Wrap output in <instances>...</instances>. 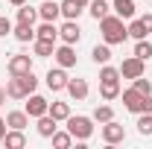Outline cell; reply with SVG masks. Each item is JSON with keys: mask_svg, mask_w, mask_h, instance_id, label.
<instances>
[{"mask_svg": "<svg viewBox=\"0 0 152 149\" xmlns=\"http://www.w3.org/2000/svg\"><path fill=\"white\" fill-rule=\"evenodd\" d=\"M99 32H102V41L105 44H123L126 38H129V29H126V23H123V18L120 15H105V18L99 20Z\"/></svg>", "mask_w": 152, "mask_h": 149, "instance_id": "cell-1", "label": "cell"}, {"mask_svg": "<svg viewBox=\"0 0 152 149\" xmlns=\"http://www.w3.org/2000/svg\"><path fill=\"white\" fill-rule=\"evenodd\" d=\"M64 123H67V131L73 134V140H82V143H85V140L94 134V117H85V114H76L73 117V114H70Z\"/></svg>", "mask_w": 152, "mask_h": 149, "instance_id": "cell-2", "label": "cell"}, {"mask_svg": "<svg viewBox=\"0 0 152 149\" xmlns=\"http://www.w3.org/2000/svg\"><path fill=\"white\" fill-rule=\"evenodd\" d=\"M99 134H102V140H105L108 146H114V143H123V140H126V129H123L117 120H108V123H102Z\"/></svg>", "mask_w": 152, "mask_h": 149, "instance_id": "cell-3", "label": "cell"}, {"mask_svg": "<svg viewBox=\"0 0 152 149\" xmlns=\"http://www.w3.org/2000/svg\"><path fill=\"white\" fill-rule=\"evenodd\" d=\"M67 79H70V76H67L64 67H53V70H47V76H44V85L56 93V91H64V88H67Z\"/></svg>", "mask_w": 152, "mask_h": 149, "instance_id": "cell-4", "label": "cell"}, {"mask_svg": "<svg viewBox=\"0 0 152 149\" xmlns=\"http://www.w3.org/2000/svg\"><path fill=\"white\" fill-rule=\"evenodd\" d=\"M143 58H137V56H129V58H123V64H120V76L123 79H137V76H143Z\"/></svg>", "mask_w": 152, "mask_h": 149, "instance_id": "cell-5", "label": "cell"}, {"mask_svg": "<svg viewBox=\"0 0 152 149\" xmlns=\"http://www.w3.org/2000/svg\"><path fill=\"white\" fill-rule=\"evenodd\" d=\"M53 58H56L58 67H64V70L76 67V50H73V44H61V47H56Z\"/></svg>", "mask_w": 152, "mask_h": 149, "instance_id": "cell-6", "label": "cell"}, {"mask_svg": "<svg viewBox=\"0 0 152 149\" xmlns=\"http://www.w3.org/2000/svg\"><path fill=\"white\" fill-rule=\"evenodd\" d=\"M9 76H20V73H29L32 70V56H23V53H18V56L9 58Z\"/></svg>", "mask_w": 152, "mask_h": 149, "instance_id": "cell-7", "label": "cell"}, {"mask_svg": "<svg viewBox=\"0 0 152 149\" xmlns=\"http://www.w3.org/2000/svg\"><path fill=\"white\" fill-rule=\"evenodd\" d=\"M58 38H61L64 44H79V38H82L79 23H76V20H64V23L58 26Z\"/></svg>", "mask_w": 152, "mask_h": 149, "instance_id": "cell-8", "label": "cell"}, {"mask_svg": "<svg viewBox=\"0 0 152 149\" xmlns=\"http://www.w3.org/2000/svg\"><path fill=\"white\" fill-rule=\"evenodd\" d=\"M64 91L70 93V99L82 102V99H88L91 88H88V82H85V79H67V88H64Z\"/></svg>", "mask_w": 152, "mask_h": 149, "instance_id": "cell-9", "label": "cell"}, {"mask_svg": "<svg viewBox=\"0 0 152 149\" xmlns=\"http://www.w3.org/2000/svg\"><path fill=\"white\" fill-rule=\"evenodd\" d=\"M58 9H61V18L64 20H79V15L85 12V3H79V0H61Z\"/></svg>", "mask_w": 152, "mask_h": 149, "instance_id": "cell-10", "label": "cell"}, {"mask_svg": "<svg viewBox=\"0 0 152 149\" xmlns=\"http://www.w3.org/2000/svg\"><path fill=\"white\" fill-rule=\"evenodd\" d=\"M47 108H50V102L44 99V96H38V93H29V102H26V108L23 111L29 114V117H41V114H47Z\"/></svg>", "mask_w": 152, "mask_h": 149, "instance_id": "cell-11", "label": "cell"}, {"mask_svg": "<svg viewBox=\"0 0 152 149\" xmlns=\"http://www.w3.org/2000/svg\"><path fill=\"white\" fill-rule=\"evenodd\" d=\"M120 96H123V105H126V111L140 114V105H143V93H137L134 88H129V91H120Z\"/></svg>", "mask_w": 152, "mask_h": 149, "instance_id": "cell-12", "label": "cell"}, {"mask_svg": "<svg viewBox=\"0 0 152 149\" xmlns=\"http://www.w3.org/2000/svg\"><path fill=\"white\" fill-rule=\"evenodd\" d=\"M38 18H41V20H53V23H56V20L61 18L58 3H56V0H44V3L38 6Z\"/></svg>", "mask_w": 152, "mask_h": 149, "instance_id": "cell-13", "label": "cell"}, {"mask_svg": "<svg viewBox=\"0 0 152 149\" xmlns=\"http://www.w3.org/2000/svg\"><path fill=\"white\" fill-rule=\"evenodd\" d=\"M35 129H38L41 137H53L56 129H58V120H53L50 114H41V117H38V123H35Z\"/></svg>", "mask_w": 152, "mask_h": 149, "instance_id": "cell-14", "label": "cell"}, {"mask_svg": "<svg viewBox=\"0 0 152 149\" xmlns=\"http://www.w3.org/2000/svg\"><path fill=\"white\" fill-rule=\"evenodd\" d=\"M12 35L20 44H32L35 41V26L32 23H18V26H12Z\"/></svg>", "mask_w": 152, "mask_h": 149, "instance_id": "cell-15", "label": "cell"}, {"mask_svg": "<svg viewBox=\"0 0 152 149\" xmlns=\"http://www.w3.org/2000/svg\"><path fill=\"white\" fill-rule=\"evenodd\" d=\"M111 12L120 15L123 20H132L134 18V0H111Z\"/></svg>", "mask_w": 152, "mask_h": 149, "instance_id": "cell-16", "label": "cell"}, {"mask_svg": "<svg viewBox=\"0 0 152 149\" xmlns=\"http://www.w3.org/2000/svg\"><path fill=\"white\" fill-rule=\"evenodd\" d=\"M6 149H23L26 146V137H23V129H9L6 137H3Z\"/></svg>", "mask_w": 152, "mask_h": 149, "instance_id": "cell-17", "label": "cell"}, {"mask_svg": "<svg viewBox=\"0 0 152 149\" xmlns=\"http://www.w3.org/2000/svg\"><path fill=\"white\" fill-rule=\"evenodd\" d=\"M32 53H35L38 58H47L56 53V41H47V38H35L32 41Z\"/></svg>", "mask_w": 152, "mask_h": 149, "instance_id": "cell-18", "label": "cell"}, {"mask_svg": "<svg viewBox=\"0 0 152 149\" xmlns=\"http://www.w3.org/2000/svg\"><path fill=\"white\" fill-rule=\"evenodd\" d=\"M99 96L105 102H111L120 96V79H111V82H99Z\"/></svg>", "mask_w": 152, "mask_h": 149, "instance_id": "cell-19", "label": "cell"}, {"mask_svg": "<svg viewBox=\"0 0 152 149\" xmlns=\"http://www.w3.org/2000/svg\"><path fill=\"white\" fill-rule=\"evenodd\" d=\"M88 12H91L94 20H102L111 12V3H108V0H91V3H88Z\"/></svg>", "mask_w": 152, "mask_h": 149, "instance_id": "cell-20", "label": "cell"}, {"mask_svg": "<svg viewBox=\"0 0 152 149\" xmlns=\"http://www.w3.org/2000/svg\"><path fill=\"white\" fill-rule=\"evenodd\" d=\"M6 126L9 129H26L29 126V114L26 111H9L6 114Z\"/></svg>", "mask_w": 152, "mask_h": 149, "instance_id": "cell-21", "label": "cell"}, {"mask_svg": "<svg viewBox=\"0 0 152 149\" xmlns=\"http://www.w3.org/2000/svg\"><path fill=\"white\" fill-rule=\"evenodd\" d=\"M91 58H94L96 64H108V61H111V44H105V41L96 44L94 50H91Z\"/></svg>", "mask_w": 152, "mask_h": 149, "instance_id": "cell-22", "label": "cell"}, {"mask_svg": "<svg viewBox=\"0 0 152 149\" xmlns=\"http://www.w3.org/2000/svg\"><path fill=\"white\" fill-rule=\"evenodd\" d=\"M47 114H50L53 120H58V123H64V120L70 117V105H67V102H50Z\"/></svg>", "mask_w": 152, "mask_h": 149, "instance_id": "cell-23", "label": "cell"}, {"mask_svg": "<svg viewBox=\"0 0 152 149\" xmlns=\"http://www.w3.org/2000/svg\"><path fill=\"white\" fill-rule=\"evenodd\" d=\"M35 38H47V41H56L58 38V26L53 20H41V26L35 29Z\"/></svg>", "mask_w": 152, "mask_h": 149, "instance_id": "cell-24", "label": "cell"}, {"mask_svg": "<svg viewBox=\"0 0 152 149\" xmlns=\"http://www.w3.org/2000/svg\"><path fill=\"white\" fill-rule=\"evenodd\" d=\"M6 96H12V99H26V91H23V85H20V76H12V79L6 82Z\"/></svg>", "mask_w": 152, "mask_h": 149, "instance_id": "cell-25", "label": "cell"}, {"mask_svg": "<svg viewBox=\"0 0 152 149\" xmlns=\"http://www.w3.org/2000/svg\"><path fill=\"white\" fill-rule=\"evenodd\" d=\"M137 134H143V137H152V114L149 111H140L137 114Z\"/></svg>", "mask_w": 152, "mask_h": 149, "instance_id": "cell-26", "label": "cell"}, {"mask_svg": "<svg viewBox=\"0 0 152 149\" xmlns=\"http://www.w3.org/2000/svg\"><path fill=\"white\" fill-rule=\"evenodd\" d=\"M35 20H38V9H32L29 3L18 6V23H32L35 26Z\"/></svg>", "mask_w": 152, "mask_h": 149, "instance_id": "cell-27", "label": "cell"}, {"mask_svg": "<svg viewBox=\"0 0 152 149\" xmlns=\"http://www.w3.org/2000/svg\"><path fill=\"white\" fill-rule=\"evenodd\" d=\"M132 56L143 58V61H149V58H152V41H149V38H140V41H134V53H132Z\"/></svg>", "mask_w": 152, "mask_h": 149, "instance_id": "cell-28", "label": "cell"}, {"mask_svg": "<svg viewBox=\"0 0 152 149\" xmlns=\"http://www.w3.org/2000/svg\"><path fill=\"white\" fill-rule=\"evenodd\" d=\"M50 140H53L56 149H70V146H73V134H70V131H58L56 129V134H53Z\"/></svg>", "mask_w": 152, "mask_h": 149, "instance_id": "cell-29", "label": "cell"}, {"mask_svg": "<svg viewBox=\"0 0 152 149\" xmlns=\"http://www.w3.org/2000/svg\"><path fill=\"white\" fill-rule=\"evenodd\" d=\"M126 29H129V38H134V41H140V38H149V32H146V26L140 23V18H132V23H129Z\"/></svg>", "mask_w": 152, "mask_h": 149, "instance_id": "cell-30", "label": "cell"}, {"mask_svg": "<svg viewBox=\"0 0 152 149\" xmlns=\"http://www.w3.org/2000/svg\"><path fill=\"white\" fill-rule=\"evenodd\" d=\"M114 120V108L111 105H96L94 108V123H108Z\"/></svg>", "mask_w": 152, "mask_h": 149, "instance_id": "cell-31", "label": "cell"}, {"mask_svg": "<svg viewBox=\"0 0 152 149\" xmlns=\"http://www.w3.org/2000/svg\"><path fill=\"white\" fill-rule=\"evenodd\" d=\"M20 85H23V91H26V96L29 93H35V88H38V76L29 70V73H20Z\"/></svg>", "mask_w": 152, "mask_h": 149, "instance_id": "cell-32", "label": "cell"}, {"mask_svg": "<svg viewBox=\"0 0 152 149\" xmlns=\"http://www.w3.org/2000/svg\"><path fill=\"white\" fill-rule=\"evenodd\" d=\"M111 79H123V76H120V67L102 64V70H99V82H111Z\"/></svg>", "mask_w": 152, "mask_h": 149, "instance_id": "cell-33", "label": "cell"}, {"mask_svg": "<svg viewBox=\"0 0 152 149\" xmlns=\"http://www.w3.org/2000/svg\"><path fill=\"white\" fill-rule=\"evenodd\" d=\"M132 88L137 93H143V96H149V93H152V82H149V79H143V76H137V79H132Z\"/></svg>", "mask_w": 152, "mask_h": 149, "instance_id": "cell-34", "label": "cell"}, {"mask_svg": "<svg viewBox=\"0 0 152 149\" xmlns=\"http://www.w3.org/2000/svg\"><path fill=\"white\" fill-rule=\"evenodd\" d=\"M9 32H12V20L0 15V38H3V35H9Z\"/></svg>", "mask_w": 152, "mask_h": 149, "instance_id": "cell-35", "label": "cell"}, {"mask_svg": "<svg viewBox=\"0 0 152 149\" xmlns=\"http://www.w3.org/2000/svg\"><path fill=\"white\" fill-rule=\"evenodd\" d=\"M140 23L146 26V32H149V35H152V12H146V15L140 18Z\"/></svg>", "mask_w": 152, "mask_h": 149, "instance_id": "cell-36", "label": "cell"}, {"mask_svg": "<svg viewBox=\"0 0 152 149\" xmlns=\"http://www.w3.org/2000/svg\"><path fill=\"white\" fill-rule=\"evenodd\" d=\"M140 111H149V114H152V93H149V96H143V105H140Z\"/></svg>", "mask_w": 152, "mask_h": 149, "instance_id": "cell-37", "label": "cell"}, {"mask_svg": "<svg viewBox=\"0 0 152 149\" xmlns=\"http://www.w3.org/2000/svg\"><path fill=\"white\" fill-rule=\"evenodd\" d=\"M6 131H9V126H6V117H0V143H3V137H6Z\"/></svg>", "mask_w": 152, "mask_h": 149, "instance_id": "cell-38", "label": "cell"}, {"mask_svg": "<svg viewBox=\"0 0 152 149\" xmlns=\"http://www.w3.org/2000/svg\"><path fill=\"white\" fill-rule=\"evenodd\" d=\"M9 3H12V6H23L26 0H9Z\"/></svg>", "mask_w": 152, "mask_h": 149, "instance_id": "cell-39", "label": "cell"}, {"mask_svg": "<svg viewBox=\"0 0 152 149\" xmlns=\"http://www.w3.org/2000/svg\"><path fill=\"white\" fill-rule=\"evenodd\" d=\"M3 102H6V91L0 88V105H3Z\"/></svg>", "mask_w": 152, "mask_h": 149, "instance_id": "cell-40", "label": "cell"}, {"mask_svg": "<svg viewBox=\"0 0 152 149\" xmlns=\"http://www.w3.org/2000/svg\"><path fill=\"white\" fill-rule=\"evenodd\" d=\"M79 3H85V6H88V3H91V0H79Z\"/></svg>", "mask_w": 152, "mask_h": 149, "instance_id": "cell-41", "label": "cell"}]
</instances>
